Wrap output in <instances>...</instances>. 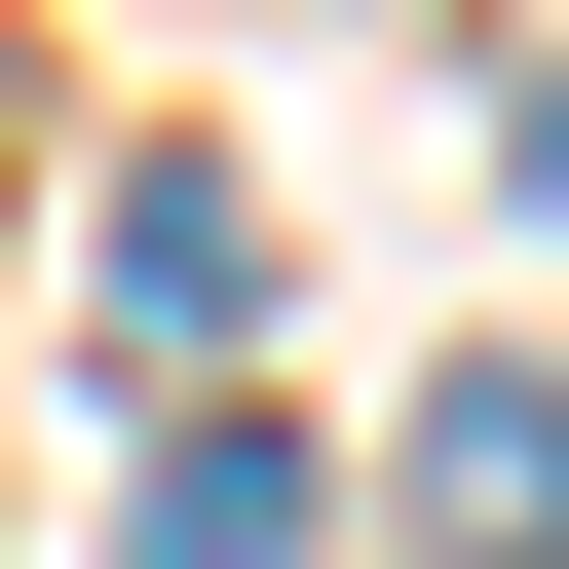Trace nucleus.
Returning a JSON list of instances; mask_svg holds the SVG:
<instances>
[{"label":"nucleus","mask_w":569,"mask_h":569,"mask_svg":"<svg viewBox=\"0 0 569 569\" xmlns=\"http://www.w3.org/2000/svg\"><path fill=\"white\" fill-rule=\"evenodd\" d=\"M418 569H569V380H418Z\"/></svg>","instance_id":"nucleus-1"},{"label":"nucleus","mask_w":569,"mask_h":569,"mask_svg":"<svg viewBox=\"0 0 569 569\" xmlns=\"http://www.w3.org/2000/svg\"><path fill=\"white\" fill-rule=\"evenodd\" d=\"M114 342H266V190H228V152L114 190Z\"/></svg>","instance_id":"nucleus-2"},{"label":"nucleus","mask_w":569,"mask_h":569,"mask_svg":"<svg viewBox=\"0 0 569 569\" xmlns=\"http://www.w3.org/2000/svg\"><path fill=\"white\" fill-rule=\"evenodd\" d=\"M114 569H305V456H266V418H190V456L114 493Z\"/></svg>","instance_id":"nucleus-3"},{"label":"nucleus","mask_w":569,"mask_h":569,"mask_svg":"<svg viewBox=\"0 0 569 569\" xmlns=\"http://www.w3.org/2000/svg\"><path fill=\"white\" fill-rule=\"evenodd\" d=\"M493 152H531V228H569V77H531V114H493Z\"/></svg>","instance_id":"nucleus-4"}]
</instances>
